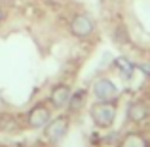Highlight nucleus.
<instances>
[{"mask_svg": "<svg viewBox=\"0 0 150 147\" xmlns=\"http://www.w3.org/2000/svg\"><path fill=\"white\" fill-rule=\"evenodd\" d=\"M89 113H91V118L97 126L108 128L116 118V107L112 105V101H103V103H95Z\"/></svg>", "mask_w": 150, "mask_h": 147, "instance_id": "f257e3e1", "label": "nucleus"}, {"mask_svg": "<svg viewBox=\"0 0 150 147\" xmlns=\"http://www.w3.org/2000/svg\"><path fill=\"white\" fill-rule=\"evenodd\" d=\"M93 94L99 101H114V98L118 96V90L114 86V82H110L108 78H101L93 86Z\"/></svg>", "mask_w": 150, "mask_h": 147, "instance_id": "f03ea898", "label": "nucleus"}, {"mask_svg": "<svg viewBox=\"0 0 150 147\" xmlns=\"http://www.w3.org/2000/svg\"><path fill=\"white\" fill-rule=\"evenodd\" d=\"M70 33L78 38H84V37H89L93 33V21L88 17V15L80 14L70 21Z\"/></svg>", "mask_w": 150, "mask_h": 147, "instance_id": "7ed1b4c3", "label": "nucleus"}, {"mask_svg": "<svg viewBox=\"0 0 150 147\" xmlns=\"http://www.w3.org/2000/svg\"><path fill=\"white\" fill-rule=\"evenodd\" d=\"M67 128H69V120L65 117H59V118H53L46 124V138L50 141H57L65 136Z\"/></svg>", "mask_w": 150, "mask_h": 147, "instance_id": "20e7f679", "label": "nucleus"}, {"mask_svg": "<svg viewBox=\"0 0 150 147\" xmlns=\"http://www.w3.org/2000/svg\"><path fill=\"white\" fill-rule=\"evenodd\" d=\"M27 120H29V124L33 126V128H42V126H46L50 122V109L40 103V105L33 107V109L29 111Z\"/></svg>", "mask_w": 150, "mask_h": 147, "instance_id": "39448f33", "label": "nucleus"}, {"mask_svg": "<svg viewBox=\"0 0 150 147\" xmlns=\"http://www.w3.org/2000/svg\"><path fill=\"white\" fill-rule=\"evenodd\" d=\"M50 101L53 103L55 107L69 105V101H70V88H69V86H65V84L55 86L53 92H51V96H50Z\"/></svg>", "mask_w": 150, "mask_h": 147, "instance_id": "423d86ee", "label": "nucleus"}, {"mask_svg": "<svg viewBox=\"0 0 150 147\" xmlns=\"http://www.w3.org/2000/svg\"><path fill=\"white\" fill-rule=\"evenodd\" d=\"M146 115H148V109H146V105H144V103H141V101L131 103V105H129V109H127V117L131 118V120H135V122L144 120V118H146Z\"/></svg>", "mask_w": 150, "mask_h": 147, "instance_id": "0eeeda50", "label": "nucleus"}, {"mask_svg": "<svg viewBox=\"0 0 150 147\" xmlns=\"http://www.w3.org/2000/svg\"><path fill=\"white\" fill-rule=\"evenodd\" d=\"M122 147H148V143H146V140H144L141 134L131 132V134H127V136L122 140Z\"/></svg>", "mask_w": 150, "mask_h": 147, "instance_id": "6e6552de", "label": "nucleus"}, {"mask_svg": "<svg viewBox=\"0 0 150 147\" xmlns=\"http://www.w3.org/2000/svg\"><path fill=\"white\" fill-rule=\"evenodd\" d=\"M116 65L120 67V71L125 75V77H129V75L133 73V65H131V63H129L125 57H118V59H116Z\"/></svg>", "mask_w": 150, "mask_h": 147, "instance_id": "1a4fd4ad", "label": "nucleus"}, {"mask_svg": "<svg viewBox=\"0 0 150 147\" xmlns=\"http://www.w3.org/2000/svg\"><path fill=\"white\" fill-rule=\"evenodd\" d=\"M84 96H86V94L84 92H80V94H76V96H70V109H78V107H80L82 105V99H84Z\"/></svg>", "mask_w": 150, "mask_h": 147, "instance_id": "9d476101", "label": "nucleus"}, {"mask_svg": "<svg viewBox=\"0 0 150 147\" xmlns=\"http://www.w3.org/2000/svg\"><path fill=\"white\" fill-rule=\"evenodd\" d=\"M141 69H143L144 73H146V71H148V75H150V65H141Z\"/></svg>", "mask_w": 150, "mask_h": 147, "instance_id": "9b49d317", "label": "nucleus"}, {"mask_svg": "<svg viewBox=\"0 0 150 147\" xmlns=\"http://www.w3.org/2000/svg\"><path fill=\"white\" fill-rule=\"evenodd\" d=\"M2 19H4V10L0 8V21H2Z\"/></svg>", "mask_w": 150, "mask_h": 147, "instance_id": "f8f14e48", "label": "nucleus"}]
</instances>
